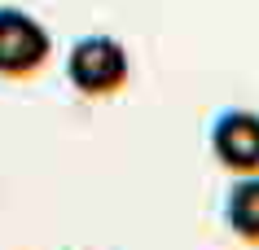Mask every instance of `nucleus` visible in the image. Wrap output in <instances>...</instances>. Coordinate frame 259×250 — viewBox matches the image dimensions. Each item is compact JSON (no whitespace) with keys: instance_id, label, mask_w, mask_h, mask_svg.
Segmentation results:
<instances>
[{"instance_id":"obj_2","label":"nucleus","mask_w":259,"mask_h":250,"mask_svg":"<svg viewBox=\"0 0 259 250\" xmlns=\"http://www.w3.org/2000/svg\"><path fill=\"white\" fill-rule=\"evenodd\" d=\"M49 31L22 9H0V75L5 79H27L49 62Z\"/></svg>"},{"instance_id":"obj_1","label":"nucleus","mask_w":259,"mask_h":250,"mask_svg":"<svg viewBox=\"0 0 259 250\" xmlns=\"http://www.w3.org/2000/svg\"><path fill=\"white\" fill-rule=\"evenodd\" d=\"M66 75L83 97H110L127 83V53L114 35H79L70 44Z\"/></svg>"},{"instance_id":"obj_4","label":"nucleus","mask_w":259,"mask_h":250,"mask_svg":"<svg viewBox=\"0 0 259 250\" xmlns=\"http://www.w3.org/2000/svg\"><path fill=\"white\" fill-rule=\"evenodd\" d=\"M224 224H229L233 237H242V241L259 246V171L242 176V180L229 189V202H224Z\"/></svg>"},{"instance_id":"obj_3","label":"nucleus","mask_w":259,"mask_h":250,"mask_svg":"<svg viewBox=\"0 0 259 250\" xmlns=\"http://www.w3.org/2000/svg\"><path fill=\"white\" fill-rule=\"evenodd\" d=\"M211 154L220 158V167H229L233 176H250L259 171V114L255 110H220L206 127Z\"/></svg>"}]
</instances>
